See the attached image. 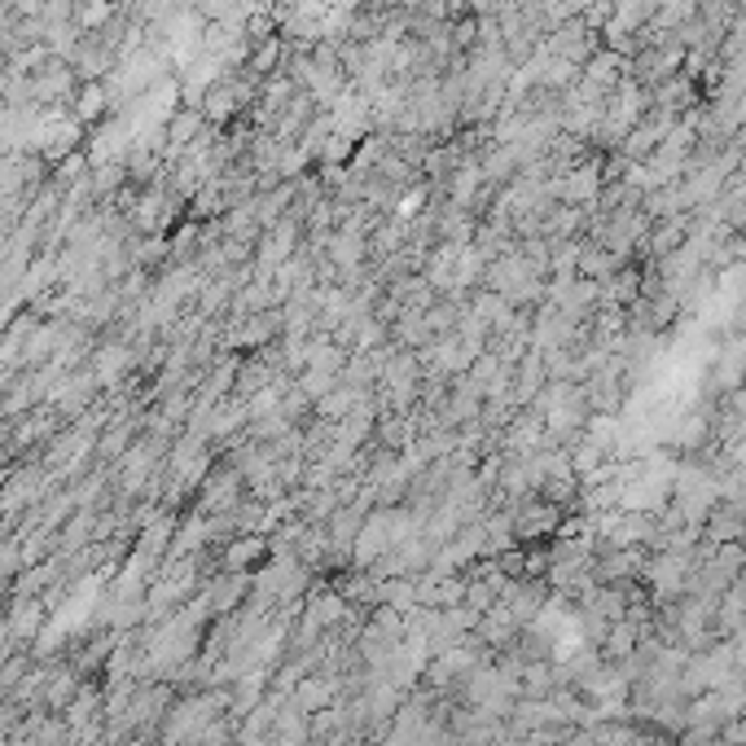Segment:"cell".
I'll list each match as a JSON object with an SVG mask.
<instances>
[{"label": "cell", "mask_w": 746, "mask_h": 746, "mask_svg": "<svg viewBox=\"0 0 746 746\" xmlns=\"http://www.w3.org/2000/svg\"><path fill=\"white\" fill-rule=\"evenodd\" d=\"M540 49H545L549 58H562V62H571V67L584 71V62L597 54V32H593V23L580 14V19H571V23H558V27L540 40Z\"/></svg>", "instance_id": "6da1fadb"}, {"label": "cell", "mask_w": 746, "mask_h": 746, "mask_svg": "<svg viewBox=\"0 0 746 746\" xmlns=\"http://www.w3.org/2000/svg\"><path fill=\"white\" fill-rule=\"evenodd\" d=\"M602 167L597 163H575L571 172H562L558 180H553V198L562 202V207H593L597 198H602Z\"/></svg>", "instance_id": "7a4b0ae2"}, {"label": "cell", "mask_w": 746, "mask_h": 746, "mask_svg": "<svg viewBox=\"0 0 746 746\" xmlns=\"http://www.w3.org/2000/svg\"><path fill=\"white\" fill-rule=\"evenodd\" d=\"M102 106H106L102 89H84V93H80V115H84V119H93V115H97Z\"/></svg>", "instance_id": "3957f363"}, {"label": "cell", "mask_w": 746, "mask_h": 746, "mask_svg": "<svg viewBox=\"0 0 746 746\" xmlns=\"http://www.w3.org/2000/svg\"><path fill=\"white\" fill-rule=\"evenodd\" d=\"M14 5H19V10H27V14H36V10L45 5V0H14Z\"/></svg>", "instance_id": "277c9868"}]
</instances>
